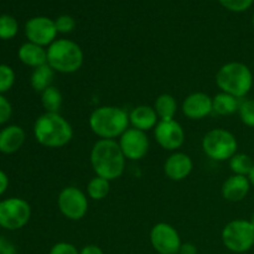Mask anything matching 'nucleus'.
I'll list each match as a JSON object with an SVG mask.
<instances>
[{"label": "nucleus", "mask_w": 254, "mask_h": 254, "mask_svg": "<svg viewBox=\"0 0 254 254\" xmlns=\"http://www.w3.org/2000/svg\"><path fill=\"white\" fill-rule=\"evenodd\" d=\"M129 122L133 128L146 131L155 128L158 122V114L150 106H138L129 114Z\"/></svg>", "instance_id": "17"}, {"label": "nucleus", "mask_w": 254, "mask_h": 254, "mask_svg": "<svg viewBox=\"0 0 254 254\" xmlns=\"http://www.w3.org/2000/svg\"><path fill=\"white\" fill-rule=\"evenodd\" d=\"M7 186H9V179L4 171L0 170V196L6 191Z\"/></svg>", "instance_id": "36"}, {"label": "nucleus", "mask_w": 254, "mask_h": 254, "mask_svg": "<svg viewBox=\"0 0 254 254\" xmlns=\"http://www.w3.org/2000/svg\"><path fill=\"white\" fill-rule=\"evenodd\" d=\"M129 114L124 109L113 106L99 107L89 117L92 131L101 139H114L128 129Z\"/></svg>", "instance_id": "3"}, {"label": "nucleus", "mask_w": 254, "mask_h": 254, "mask_svg": "<svg viewBox=\"0 0 254 254\" xmlns=\"http://www.w3.org/2000/svg\"><path fill=\"white\" fill-rule=\"evenodd\" d=\"M91 164L97 176L112 181L123 175L126 156L114 139H99L92 148Z\"/></svg>", "instance_id": "1"}, {"label": "nucleus", "mask_w": 254, "mask_h": 254, "mask_svg": "<svg viewBox=\"0 0 254 254\" xmlns=\"http://www.w3.org/2000/svg\"><path fill=\"white\" fill-rule=\"evenodd\" d=\"M193 168L192 160L185 153H174L168 158L164 165L165 175L173 181L185 180Z\"/></svg>", "instance_id": "15"}, {"label": "nucleus", "mask_w": 254, "mask_h": 254, "mask_svg": "<svg viewBox=\"0 0 254 254\" xmlns=\"http://www.w3.org/2000/svg\"><path fill=\"white\" fill-rule=\"evenodd\" d=\"M222 242L235 253L247 252L254 245V226L251 221H231L222 231Z\"/></svg>", "instance_id": "7"}, {"label": "nucleus", "mask_w": 254, "mask_h": 254, "mask_svg": "<svg viewBox=\"0 0 254 254\" xmlns=\"http://www.w3.org/2000/svg\"><path fill=\"white\" fill-rule=\"evenodd\" d=\"M250 179L247 176L233 175L222 185V195L226 200L237 202L243 200L250 191Z\"/></svg>", "instance_id": "16"}, {"label": "nucleus", "mask_w": 254, "mask_h": 254, "mask_svg": "<svg viewBox=\"0 0 254 254\" xmlns=\"http://www.w3.org/2000/svg\"><path fill=\"white\" fill-rule=\"evenodd\" d=\"M253 26H254V15H253Z\"/></svg>", "instance_id": "39"}, {"label": "nucleus", "mask_w": 254, "mask_h": 254, "mask_svg": "<svg viewBox=\"0 0 254 254\" xmlns=\"http://www.w3.org/2000/svg\"><path fill=\"white\" fill-rule=\"evenodd\" d=\"M216 83L223 93L242 98L251 91L253 76L251 69L241 62H230L218 69Z\"/></svg>", "instance_id": "5"}, {"label": "nucleus", "mask_w": 254, "mask_h": 254, "mask_svg": "<svg viewBox=\"0 0 254 254\" xmlns=\"http://www.w3.org/2000/svg\"><path fill=\"white\" fill-rule=\"evenodd\" d=\"M11 113L12 108L10 102L2 94H0V126L9 121L10 117H11Z\"/></svg>", "instance_id": "31"}, {"label": "nucleus", "mask_w": 254, "mask_h": 254, "mask_svg": "<svg viewBox=\"0 0 254 254\" xmlns=\"http://www.w3.org/2000/svg\"><path fill=\"white\" fill-rule=\"evenodd\" d=\"M55 25H56L57 32L61 34H68V32L73 31L76 27V21L69 15H61L55 20Z\"/></svg>", "instance_id": "30"}, {"label": "nucleus", "mask_w": 254, "mask_h": 254, "mask_svg": "<svg viewBox=\"0 0 254 254\" xmlns=\"http://www.w3.org/2000/svg\"><path fill=\"white\" fill-rule=\"evenodd\" d=\"M49 254H79V252L71 243L60 242L51 248Z\"/></svg>", "instance_id": "32"}, {"label": "nucleus", "mask_w": 254, "mask_h": 254, "mask_svg": "<svg viewBox=\"0 0 254 254\" xmlns=\"http://www.w3.org/2000/svg\"><path fill=\"white\" fill-rule=\"evenodd\" d=\"M57 205L64 217L72 221H78L83 218L88 211V198L79 189L69 186L60 192Z\"/></svg>", "instance_id": "9"}, {"label": "nucleus", "mask_w": 254, "mask_h": 254, "mask_svg": "<svg viewBox=\"0 0 254 254\" xmlns=\"http://www.w3.org/2000/svg\"><path fill=\"white\" fill-rule=\"evenodd\" d=\"M15 83V72L7 64H0V94L9 91Z\"/></svg>", "instance_id": "27"}, {"label": "nucleus", "mask_w": 254, "mask_h": 254, "mask_svg": "<svg viewBox=\"0 0 254 254\" xmlns=\"http://www.w3.org/2000/svg\"><path fill=\"white\" fill-rule=\"evenodd\" d=\"M248 176H250V178H248V179H250V181H251V183H252L253 185H254V165H253L252 170H251L250 175H248Z\"/></svg>", "instance_id": "37"}, {"label": "nucleus", "mask_w": 254, "mask_h": 254, "mask_svg": "<svg viewBox=\"0 0 254 254\" xmlns=\"http://www.w3.org/2000/svg\"><path fill=\"white\" fill-rule=\"evenodd\" d=\"M183 112L188 118L193 121L206 118L213 112L212 98L203 92L190 94L184 101Z\"/></svg>", "instance_id": "14"}, {"label": "nucleus", "mask_w": 254, "mask_h": 254, "mask_svg": "<svg viewBox=\"0 0 254 254\" xmlns=\"http://www.w3.org/2000/svg\"><path fill=\"white\" fill-rule=\"evenodd\" d=\"M55 71L49 66V64H42V66L36 67L31 74V86L36 92H44L49 87H51L52 81H54Z\"/></svg>", "instance_id": "21"}, {"label": "nucleus", "mask_w": 254, "mask_h": 254, "mask_svg": "<svg viewBox=\"0 0 254 254\" xmlns=\"http://www.w3.org/2000/svg\"><path fill=\"white\" fill-rule=\"evenodd\" d=\"M34 134L41 145L46 148H61L71 141L73 129L60 113L46 112L35 122Z\"/></svg>", "instance_id": "2"}, {"label": "nucleus", "mask_w": 254, "mask_h": 254, "mask_svg": "<svg viewBox=\"0 0 254 254\" xmlns=\"http://www.w3.org/2000/svg\"><path fill=\"white\" fill-rule=\"evenodd\" d=\"M223 7L230 11L241 12L247 10L253 4L254 0H218Z\"/></svg>", "instance_id": "29"}, {"label": "nucleus", "mask_w": 254, "mask_h": 254, "mask_svg": "<svg viewBox=\"0 0 254 254\" xmlns=\"http://www.w3.org/2000/svg\"><path fill=\"white\" fill-rule=\"evenodd\" d=\"M79 254H104L103 251L98 247V246L94 245H88L86 247L82 248V251Z\"/></svg>", "instance_id": "35"}, {"label": "nucleus", "mask_w": 254, "mask_h": 254, "mask_svg": "<svg viewBox=\"0 0 254 254\" xmlns=\"http://www.w3.org/2000/svg\"><path fill=\"white\" fill-rule=\"evenodd\" d=\"M83 64L82 49L72 40H55L47 49V64L60 73H73Z\"/></svg>", "instance_id": "4"}, {"label": "nucleus", "mask_w": 254, "mask_h": 254, "mask_svg": "<svg viewBox=\"0 0 254 254\" xmlns=\"http://www.w3.org/2000/svg\"><path fill=\"white\" fill-rule=\"evenodd\" d=\"M119 146L128 160H140L149 151V139L145 131L128 128L119 139Z\"/></svg>", "instance_id": "12"}, {"label": "nucleus", "mask_w": 254, "mask_h": 254, "mask_svg": "<svg viewBox=\"0 0 254 254\" xmlns=\"http://www.w3.org/2000/svg\"><path fill=\"white\" fill-rule=\"evenodd\" d=\"M236 136L226 129H212L202 139V149L206 155L216 161L228 160L237 153Z\"/></svg>", "instance_id": "6"}, {"label": "nucleus", "mask_w": 254, "mask_h": 254, "mask_svg": "<svg viewBox=\"0 0 254 254\" xmlns=\"http://www.w3.org/2000/svg\"><path fill=\"white\" fill-rule=\"evenodd\" d=\"M154 135L159 145L165 150H176L185 141V133L180 123L171 121H160L154 128Z\"/></svg>", "instance_id": "13"}, {"label": "nucleus", "mask_w": 254, "mask_h": 254, "mask_svg": "<svg viewBox=\"0 0 254 254\" xmlns=\"http://www.w3.org/2000/svg\"><path fill=\"white\" fill-rule=\"evenodd\" d=\"M179 254H197V248L192 243H184L181 245Z\"/></svg>", "instance_id": "34"}, {"label": "nucleus", "mask_w": 254, "mask_h": 254, "mask_svg": "<svg viewBox=\"0 0 254 254\" xmlns=\"http://www.w3.org/2000/svg\"><path fill=\"white\" fill-rule=\"evenodd\" d=\"M41 103L49 113H59L62 106V94L57 87L51 86L41 93Z\"/></svg>", "instance_id": "23"}, {"label": "nucleus", "mask_w": 254, "mask_h": 254, "mask_svg": "<svg viewBox=\"0 0 254 254\" xmlns=\"http://www.w3.org/2000/svg\"><path fill=\"white\" fill-rule=\"evenodd\" d=\"M212 106L213 112L220 116H231L240 109L241 103L236 97L221 92L212 98Z\"/></svg>", "instance_id": "20"}, {"label": "nucleus", "mask_w": 254, "mask_h": 254, "mask_svg": "<svg viewBox=\"0 0 254 254\" xmlns=\"http://www.w3.org/2000/svg\"><path fill=\"white\" fill-rule=\"evenodd\" d=\"M25 141V131L19 126H9L0 130V151L4 154L16 153Z\"/></svg>", "instance_id": "18"}, {"label": "nucleus", "mask_w": 254, "mask_h": 254, "mask_svg": "<svg viewBox=\"0 0 254 254\" xmlns=\"http://www.w3.org/2000/svg\"><path fill=\"white\" fill-rule=\"evenodd\" d=\"M238 111L243 123L248 127H254V99L243 101Z\"/></svg>", "instance_id": "28"}, {"label": "nucleus", "mask_w": 254, "mask_h": 254, "mask_svg": "<svg viewBox=\"0 0 254 254\" xmlns=\"http://www.w3.org/2000/svg\"><path fill=\"white\" fill-rule=\"evenodd\" d=\"M251 223H252V225L254 226V213H253V216H252V218H251Z\"/></svg>", "instance_id": "38"}, {"label": "nucleus", "mask_w": 254, "mask_h": 254, "mask_svg": "<svg viewBox=\"0 0 254 254\" xmlns=\"http://www.w3.org/2000/svg\"><path fill=\"white\" fill-rule=\"evenodd\" d=\"M17 56L22 64L34 68L47 64V50L32 42L21 45L17 51Z\"/></svg>", "instance_id": "19"}, {"label": "nucleus", "mask_w": 254, "mask_h": 254, "mask_svg": "<svg viewBox=\"0 0 254 254\" xmlns=\"http://www.w3.org/2000/svg\"><path fill=\"white\" fill-rule=\"evenodd\" d=\"M25 35L29 42L39 46H50L56 40L57 29L55 20L47 16H35L25 24Z\"/></svg>", "instance_id": "11"}, {"label": "nucleus", "mask_w": 254, "mask_h": 254, "mask_svg": "<svg viewBox=\"0 0 254 254\" xmlns=\"http://www.w3.org/2000/svg\"><path fill=\"white\" fill-rule=\"evenodd\" d=\"M154 109H155L158 117H160L161 121H171L178 111V103L171 94L164 93L158 97Z\"/></svg>", "instance_id": "22"}, {"label": "nucleus", "mask_w": 254, "mask_h": 254, "mask_svg": "<svg viewBox=\"0 0 254 254\" xmlns=\"http://www.w3.org/2000/svg\"><path fill=\"white\" fill-rule=\"evenodd\" d=\"M109 190H111L109 181L99 176L92 179L87 185V192L92 200H103L108 196Z\"/></svg>", "instance_id": "24"}, {"label": "nucleus", "mask_w": 254, "mask_h": 254, "mask_svg": "<svg viewBox=\"0 0 254 254\" xmlns=\"http://www.w3.org/2000/svg\"><path fill=\"white\" fill-rule=\"evenodd\" d=\"M19 31V24L11 15H0V39L10 40L16 36Z\"/></svg>", "instance_id": "26"}, {"label": "nucleus", "mask_w": 254, "mask_h": 254, "mask_svg": "<svg viewBox=\"0 0 254 254\" xmlns=\"http://www.w3.org/2000/svg\"><path fill=\"white\" fill-rule=\"evenodd\" d=\"M150 242L154 250L160 254H179L183 245L178 231L165 222L156 223L151 228Z\"/></svg>", "instance_id": "10"}, {"label": "nucleus", "mask_w": 254, "mask_h": 254, "mask_svg": "<svg viewBox=\"0 0 254 254\" xmlns=\"http://www.w3.org/2000/svg\"><path fill=\"white\" fill-rule=\"evenodd\" d=\"M31 217V207L19 197L6 198L0 202V227L16 231L24 227Z\"/></svg>", "instance_id": "8"}, {"label": "nucleus", "mask_w": 254, "mask_h": 254, "mask_svg": "<svg viewBox=\"0 0 254 254\" xmlns=\"http://www.w3.org/2000/svg\"><path fill=\"white\" fill-rule=\"evenodd\" d=\"M253 165L252 159L246 154H236L230 159L231 170L235 173V175H250Z\"/></svg>", "instance_id": "25"}, {"label": "nucleus", "mask_w": 254, "mask_h": 254, "mask_svg": "<svg viewBox=\"0 0 254 254\" xmlns=\"http://www.w3.org/2000/svg\"><path fill=\"white\" fill-rule=\"evenodd\" d=\"M0 254H16L14 245L2 237H0Z\"/></svg>", "instance_id": "33"}]
</instances>
